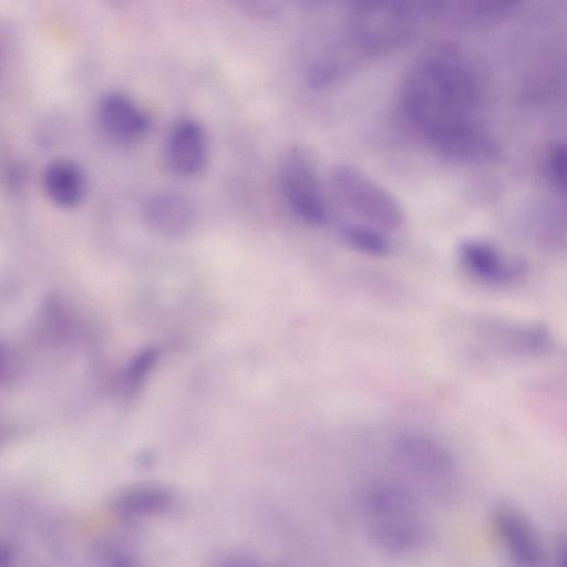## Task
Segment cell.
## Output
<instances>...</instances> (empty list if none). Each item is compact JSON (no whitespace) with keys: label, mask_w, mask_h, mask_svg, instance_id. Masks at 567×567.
<instances>
[{"label":"cell","mask_w":567,"mask_h":567,"mask_svg":"<svg viewBox=\"0 0 567 567\" xmlns=\"http://www.w3.org/2000/svg\"><path fill=\"white\" fill-rule=\"evenodd\" d=\"M481 348L488 355L517 360L550 352L553 339L540 324L487 321L478 327Z\"/></svg>","instance_id":"ba28073f"},{"label":"cell","mask_w":567,"mask_h":567,"mask_svg":"<svg viewBox=\"0 0 567 567\" xmlns=\"http://www.w3.org/2000/svg\"><path fill=\"white\" fill-rule=\"evenodd\" d=\"M169 502L166 491L158 487H137L122 494L115 505L124 513H151L162 509Z\"/></svg>","instance_id":"9a60e30c"},{"label":"cell","mask_w":567,"mask_h":567,"mask_svg":"<svg viewBox=\"0 0 567 567\" xmlns=\"http://www.w3.org/2000/svg\"><path fill=\"white\" fill-rule=\"evenodd\" d=\"M99 117L106 134L120 143L136 142L151 126L150 116L122 93H110L101 101Z\"/></svg>","instance_id":"8fae6325"},{"label":"cell","mask_w":567,"mask_h":567,"mask_svg":"<svg viewBox=\"0 0 567 567\" xmlns=\"http://www.w3.org/2000/svg\"><path fill=\"white\" fill-rule=\"evenodd\" d=\"M460 260L474 276L492 284H504L518 278L526 269L522 259L506 257L493 244L468 238L457 248Z\"/></svg>","instance_id":"30bf717a"},{"label":"cell","mask_w":567,"mask_h":567,"mask_svg":"<svg viewBox=\"0 0 567 567\" xmlns=\"http://www.w3.org/2000/svg\"><path fill=\"white\" fill-rule=\"evenodd\" d=\"M391 458L421 496H443L456 480V463L451 451L436 437L419 431H404L390 445Z\"/></svg>","instance_id":"277c9868"},{"label":"cell","mask_w":567,"mask_h":567,"mask_svg":"<svg viewBox=\"0 0 567 567\" xmlns=\"http://www.w3.org/2000/svg\"><path fill=\"white\" fill-rule=\"evenodd\" d=\"M351 33L361 50L389 53L409 42L441 0H351Z\"/></svg>","instance_id":"3957f363"},{"label":"cell","mask_w":567,"mask_h":567,"mask_svg":"<svg viewBox=\"0 0 567 567\" xmlns=\"http://www.w3.org/2000/svg\"><path fill=\"white\" fill-rule=\"evenodd\" d=\"M280 184L288 205L305 223L324 225L328 212L317 174L308 158L291 151L280 168Z\"/></svg>","instance_id":"52a82bcc"},{"label":"cell","mask_w":567,"mask_h":567,"mask_svg":"<svg viewBox=\"0 0 567 567\" xmlns=\"http://www.w3.org/2000/svg\"><path fill=\"white\" fill-rule=\"evenodd\" d=\"M207 156L206 133L198 122L182 120L173 126L166 142V161L175 174L198 175L206 166Z\"/></svg>","instance_id":"9c48e42d"},{"label":"cell","mask_w":567,"mask_h":567,"mask_svg":"<svg viewBox=\"0 0 567 567\" xmlns=\"http://www.w3.org/2000/svg\"><path fill=\"white\" fill-rule=\"evenodd\" d=\"M546 172L551 184L565 194L566 190V147L563 143L555 144L546 158Z\"/></svg>","instance_id":"2e32d148"},{"label":"cell","mask_w":567,"mask_h":567,"mask_svg":"<svg viewBox=\"0 0 567 567\" xmlns=\"http://www.w3.org/2000/svg\"><path fill=\"white\" fill-rule=\"evenodd\" d=\"M339 235L349 247L365 255L384 256L390 251L384 231L364 223H343Z\"/></svg>","instance_id":"5bb4252c"},{"label":"cell","mask_w":567,"mask_h":567,"mask_svg":"<svg viewBox=\"0 0 567 567\" xmlns=\"http://www.w3.org/2000/svg\"><path fill=\"white\" fill-rule=\"evenodd\" d=\"M400 102L406 120L444 157L476 163L497 153L480 121L482 83L460 51L441 48L425 53L408 72Z\"/></svg>","instance_id":"6da1fadb"},{"label":"cell","mask_w":567,"mask_h":567,"mask_svg":"<svg viewBox=\"0 0 567 567\" xmlns=\"http://www.w3.org/2000/svg\"><path fill=\"white\" fill-rule=\"evenodd\" d=\"M49 197L60 206L72 207L80 203L85 189L83 173L70 159H55L50 163L43 176Z\"/></svg>","instance_id":"4fadbf2b"},{"label":"cell","mask_w":567,"mask_h":567,"mask_svg":"<svg viewBox=\"0 0 567 567\" xmlns=\"http://www.w3.org/2000/svg\"><path fill=\"white\" fill-rule=\"evenodd\" d=\"M332 186L340 202L362 223L384 233L404 223L400 202L381 184L352 165H339L332 173Z\"/></svg>","instance_id":"5b68a950"},{"label":"cell","mask_w":567,"mask_h":567,"mask_svg":"<svg viewBox=\"0 0 567 567\" xmlns=\"http://www.w3.org/2000/svg\"><path fill=\"white\" fill-rule=\"evenodd\" d=\"M359 508L371 545L385 555L427 548L434 529L421 495L402 480L377 478L360 488Z\"/></svg>","instance_id":"7a4b0ae2"},{"label":"cell","mask_w":567,"mask_h":567,"mask_svg":"<svg viewBox=\"0 0 567 567\" xmlns=\"http://www.w3.org/2000/svg\"><path fill=\"white\" fill-rule=\"evenodd\" d=\"M144 218L147 226L156 234L177 237L193 228L196 210L185 196L174 192H163L147 199Z\"/></svg>","instance_id":"7c38bea8"},{"label":"cell","mask_w":567,"mask_h":567,"mask_svg":"<svg viewBox=\"0 0 567 567\" xmlns=\"http://www.w3.org/2000/svg\"><path fill=\"white\" fill-rule=\"evenodd\" d=\"M491 525L495 538L508 559L518 566H539L546 549L532 520L517 507L502 503L494 507Z\"/></svg>","instance_id":"8992f818"}]
</instances>
